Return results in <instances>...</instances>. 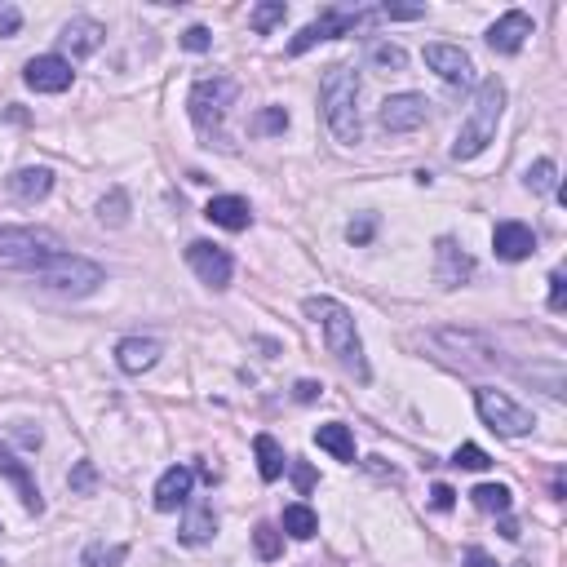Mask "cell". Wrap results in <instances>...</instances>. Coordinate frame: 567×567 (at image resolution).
I'll return each instance as SVG.
<instances>
[{
  "mask_svg": "<svg viewBox=\"0 0 567 567\" xmlns=\"http://www.w3.org/2000/svg\"><path fill=\"white\" fill-rule=\"evenodd\" d=\"M182 49H191V54H209L213 32H209V27H187V32H182Z\"/></svg>",
  "mask_w": 567,
  "mask_h": 567,
  "instance_id": "cell-36",
  "label": "cell"
},
{
  "mask_svg": "<svg viewBox=\"0 0 567 567\" xmlns=\"http://www.w3.org/2000/svg\"><path fill=\"white\" fill-rule=\"evenodd\" d=\"M23 80H27V89H36V94H67L76 71H71V63L63 54H40L23 67Z\"/></svg>",
  "mask_w": 567,
  "mask_h": 567,
  "instance_id": "cell-11",
  "label": "cell"
},
{
  "mask_svg": "<svg viewBox=\"0 0 567 567\" xmlns=\"http://www.w3.org/2000/svg\"><path fill=\"white\" fill-rule=\"evenodd\" d=\"M319 107H324V120L333 129V138L342 147H355L359 142V71L337 63L324 71L319 80Z\"/></svg>",
  "mask_w": 567,
  "mask_h": 567,
  "instance_id": "cell-3",
  "label": "cell"
},
{
  "mask_svg": "<svg viewBox=\"0 0 567 567\" xmlns=\"http://www.w3.org/2000/svg\"><path fill=\"white\" fill-rule=\"evenodd\" d=\"M315 395H319V386H315V381H297V399H302V404H311Z\"/></svg>",
  "mask_w": 567,
  "mask_h": 567,
  "instance_id": "cell-43",
  "label": "cell"
},
{
  "mask_svg": "<svg viewBox=\"0 0 567 567\" xmlns=\"http://www.w3.org/2000/svg\"><path fill=\"white\" fill-rule=\"evenodd\" d=\"M501 111H505V85H501L497 76L479 80L466 120H461V133H457V142H452V160L461 164V160H474L479 151H488V142L497 138Z\"/></svg>",
  "mask_w": 567,
  "mask_h": 567,
  "instance_id": "cell-2",
  "label": "cell"
},
{
  "mask_svg": "<svg viewBox=\"0 0 567 567\" xmlns=\"http://www.w3.org/2000/svg\"><path fill=\"white\" fill-rule=\"evenodd\" d=\"M373 231H377L373 218H359V222L346 226V240H350V244H368V240H373Z\"/></svg>",
  "mask_w": 567,
  "mask_h": 567,
  "instance_id": "cell-38",
  "label": "cell"
},
{
  "mask_svg": "<svg viewBox=\"0 0 567 567\" xmlns=\"http://www.w3.org/2000/svg\"><path fill=\"white\" fill-rule=\"evenodd\" d=\"M98 218L107 222V226H125L129 222V195L125 191H111L107 200L98 204Z\"/></svg>",
  "mask_w": 567,
  "mask_h": 567,
  "instance_id": "cell-31",
  "label": "cell"
},
{
  "mask_svg": "<svg viewBox=\"0 0 567 567\" xmlns=\"http://www.w3.org/2000/svg\"><path fill=\"white\" fill-rule=\"evenodd\" d=\"M5 191L14 195L18 204H36V200H45L49 191H54V173L40 164V169H18V173H9L5 178Z\"/></svg>",
  "mask_w": 567,
  "mask_h": 567,
  "instance_id": "cell-21",
  "label": "cell"
},
{
  "mask_svg": "<svg viewBox=\"0 0 567 567\" xmlns=\"http://www.w3.org/2000/svg\"><path fill=\"white\" fill-rule=\"evenodd\" d=\"M364 23H377V9H364V5H324L311 27H302V32L288 40V58H302L306 49L319 45V40L355 36Z\"/></svg>",
  "mask_w": 567,
  "mask_h": 567,
  "instance_id": "cell-6",
  "label": "cell"
},
{
  "mask_svg": "<svg viewBox=\"0 0 567 567\" xmlns=\"http://www.w3.org/2000/svg\"><path fill=\"white\" fill-rule=\"evenodd\" d=\"M474 275V262H470V253L461 249L452 235H443V240L435 244V280L443 288H461Z\"/></svg>",
  "mask_w": 567,
  "mask_h": 567,
  "instance_id": "cell-14",
  "label": "cell"
},
{
  "mask_svg": "<svg viewBox=\"0 0 567 567\" xmlns=\"http://www.w3.org/2000/svg\"><path fill=\"white\" fill-rule=\"evenodd\" d=\"M315 443L324 452H333L337 461L355 466V435H350V426H342V421H328V426H319L315 430Z\"/></svg>",
  "mask_w": 567,
  "mask_h": 567,
  "instance_id": "cell-23",
  "label": "cell"
},
{
  "mask_svg": "<svg viewBox=\"0 0 567 567\" xmlns=\"http://www.w3.org/2000/svg\"><path fill=\"white\" fill-rule=\"evenodd\" d=\"M240 98V85H235L231 76H213V80H195L191 94H187V111L195 120V129H200V138L209 142V147H222V151H235V142L226 138L222 120H226V107Z\"/></svg>",
  "mask_w": 567,
  "mask_h": 567,
  "instance_id": "cell-4",
  "label": "cell"
},
{
  "mask_svg": "<svg viewBox=\"0 0 567 567\" xmlns=\"http://www.w3.org/2000/svg\"><path fill=\"white\" fill-rule=\"evenodd\" d=\"M253 452H257V470H262V479H266V483H275V479H280L284 466H288L280 443H275L271 435H257V439H253Z\"/></svg>",
  "mask_w": 567,
  "mask_h": 567,
  "instance_id": "cell-24",
  "label": "cell"
},
{
  "mask_svg": "<svg viewBox=\"0 0 567 567\" xmlns=\"http://www.w3.org/2000/svg\"><path fill=\"white\" fill-rule=\"evenodd\" d=\"M125 559H129V545L125 541H116V545L94 541L85 554H80V567H120Z\"/></svg>",
  "mask_w": 567,
  "mask_h": 567,
  "instance_id": "cell-27",
  "label": "cell"
},
{
  "mask_svg": "<svg viewBox=\"0 0 567 567\" xmlns=\"http://www.w3.org/2000/svg\"><path fill=\"white\" fill-rule=\"evenodd\" d=\"M452 466H461V470H488L492 457L479 448V443H461V448L452 452Z\"/></svg>",
  "mask_w": 567,
  "mask_h": 567,
  "instance_id": "cell-33",
  "label": "cell"
},
{
  "mask_svg": "<svg viewBox=\"0 0 567 567\" xmlns=\"http://www.w3.org/2000/svg\"><path fill=\"white\" fill-rule=\"evenodd\" d=\"M284 18H288V5H284V0H266V5H257L253 14H249V27H253V32H262V36H266L271 27H280Z\"/></svg>",
  "mask_w": 567,
  "mask_h": 567,
  "instance_id": "cell-29",
  "label": "cell"
},
{
  "mask_svg": "<svg viewBox=\"0 0 567 567\" xmlns=\"http://www.w3.org/2000/svg\"><path fill=\"white\" fill-rule=\"evenodd\" d=\"M501 536H505V541H519V523L505 519V523H501Z\"/></svg>",
  "mask_w": 567,
  "mask_h": 567,
  "instance_id": "cell-44",
  "label": "cell"
},
{
  "mask_svg": "<svg viewBox=\"0 0 567 567\" xmlns=\"http://www.w3.org/2000/svg\"><path fill=\"white\" fill-rule=\"evenodd\" d=\"M474 408H479V417H483V426L488 430H497V435L505 439H523V435H532L536 430V417L523 404H514L505 390H474Z\"/></svg>",
  "mask_w": 567,
  "mask_h": 567,
  "instance_id": "cell-8",
  "label": "cell"
},
{
  "mask_svg": "<svg viewBox=\"0 0 567 567\" xmlns=\"http://www.w3.org/2000/svg\"><path fill=\"white\" fill-rule=\"evenodd\" d=\"M160 355H164V346L156 342V337H125V342L116 346V364H120V373H129V377L156 368Z\"/></svg>",
  "mask_w": 567,
  "mask_h": 567,
  "instance_id": "cell-17",
  "label": "cell"
},
{
  "mask_svg": "<svg viewBox=\"0 0 567 567\" xmlns=\"http://www.w3.org/2000/svg\"><path fill=\"white\" fill-rule=\"evenodd\" d=\"M430 497H435V510H452V501H457V492H452L448 483H435V492H430Z\"/></svg>",
  "mask_w": 567,
  "mask_h": 567,
  "instance_id": "cell-42",
  "label": "cell"
},
{
  "mask_svg": "<svg viewBox=\"0 0 567 567\" xmlns=\"http://www.w3.org/2000/svg\"><path fill=\"white\" fill-rule=\"evenodd\" d=\"M293 483H297L302 492H311V488H315V470L306 466V461H293Z\"/></svg>",
  "mask_w": 567,
  "mask_h": 567,
  "instance_id": "cell-40",
  "label": "cell"
},
{
  "mask_svg": "<svg viewBox=\"0 0 567 567\" xmlns=\"http://www.w3.org/2000/svg\"><path fill=\"white\" fill-rule=\"evenodd\" d=\"M187 262H191V271L200 275L209 288H231V275H235V262H231V253L218 249V244H209V240H191L187 244Z\"/></svg>",
  "mask_w": 567,
  "mask_h": 567,
  "instance_id": "cell-9",
  "label": "cell"
},
{
  "mask_svg": "<svg viewBox=\"0 0 567 567\" xmlns=\"http://www.w3.org/2000/svg\"><path fill=\"white\" fill-rule=\"evenodd\" d=\"M302 311H306V319L319 324L328 350L337 355V364H342L346 373H355L359 381L373 377L368 373V359H364V342H359V333H355V315H350L342 302H333V297H306Z\"/></svg>",
  "mask_w": 567,
  "mask_h": 567,
  "instance_id": "cell-1",
  "label": "cell"
},
{
  "mask_svg": "<svg viewBox=\"0 0 567 567\" xmlns=\"http://www.w3.org/2000/svg\"><path fill=\"white\" fill-rule=\"evenodd\" d=\"M191 483H195V470L191 466H169L156 483V510L160 514H173L178 505L191 501Z\"/></svg>",
  "mask_w": 567,
  "mask_h": 567,
  "instance_id": "cell-18",
  "label": "cell"
},
{
  "mask_svg": "<svg viewBox=\"0 0 567 567\" xmlns=\"http://www.w3.org/2000/svg\"><path fill=\"white\" fill-rule=\"evenodd\" d=\"M567 306V280H563V271H554L550 275V311H563Z\"/></svg>",
  "mask_w": 567,
  "mask_h": 567,
  "instance_id": "cell-39",
  "label": "cell"
},
{
  "mask_svg": "<svg viewBox=\"0 0 567 567\" xmlns=\"http://www.w3.org/2000/svg\"><path fill=\"white\" fill-rule=\"evenodd\" d=\"M426 67L448 85H474V63L461 45H426Z\"/></svg>",
  "mask_w": 567,
  "mask_h": 567,
  "instance_id": "cell-12",
  "label": "cell"
},
{
  "mask_svg": "<svg viewBox=\"0 0 567 567\" xmlns=\"http://www.w3.org/2000/svg\"><path fill=\"white\" fill-rule=\"evenodd\" d=\"M528 36H532V18L523 14V9H510V14H501L497 23L488 27V49H492V54L514 58Z\"/></svg>",
  "mask_w": 567,
  "mask_h": 567,
  "instance_id": "cell-13",
  "label": "cell"
},
{
  "mask_svg": "<svg viewBox=\"0 0 567 567\" xmlns=\"http://www.w3.org/2000/svg\"><path fill=\"white\" fill-rule=\"evenodd\" d=\"M466 567H501V563L492 559L488 550H479V545H470V550H466Z\"/></svg>",
  "mask_w": 567,
  "mask_h": 567,
  "instance_id": "cell-41",
  "label": "cell"
},
{
  "mask_svg": "<svg viewBox=\"0 0 567 567\" xmlns=\"http://www.w3.org/2000/svg\"><path fill=\"white\" fill-rule=\"evenodd\" d=\"M492 249H497L501 262H523V257L536 253V235H532V226H523V222H497Z\"/></svg>",
  "mask_w": 567,
  "mask_h": 567,
  "instance_id": "cell-16",
  "label": "cell"
},
{
  "mask_svg": "<svg viewBox=\"0 0 567 567\" xmlns=\"http://www.w3.org/2000/svg\"><path fill=\"white\" fill-rule=\"evenodd\" d=\"M63 249L54 231L45 226H0V271H18V275H32L40 266H49Z\"/></svg>",
  "mask_w": 567,
  "mask_h": 567,
  "instance_id": "cell-5",
  "label": "cell"
},
{
  "mask_svg": "<svg viewBox=\"0 0 567 567\" xmlns=\"http://www.w3.org/2000/svg\"><path fill=\"white\" fill-rule=\"evenodd\" d=\"M523 182H528V191H532V195H550V191H554V182H559V164H554V160H536Z\"/></svg>",
  "mask_w": 567,
  "mask_h": 567,
  "instance_id": "cell-30",
  "label": "cell"
},
{
  "mask_svg": "<svg viewBox=\"0 0 567 567\" xmlns=\"http://www.w3.org/2000/svg\"><path fill=\"white\" fill-rule=\"evenodd\" d=\"M0 532H5V528H0Z\"/></svg>",
  "mask_w": 567,
  "mask_h": 567,
  "instance_id": "cell-46",
  "label": "cell"
},
{
  "mask_svg": "<svg viewBox=\"0 0 567 567\" xmlns=\"http://www.w3.org/2000/svg\"><path fill=\"white\" fill-rule=\"evenodd\" d=\"M94 488H98V470H94V461H76V470H71V492L89 497Z\"/></svg>",
  "mask_w": 567,
  "mask_h": 567,
  "instance_id": "cell-35",
  "label": "cell"
},
{
  "mask_svg": "<svg viewBox=\"0 0 567 567\" xmlns=\"http://www.w3.org/2000/svg\"><path fill=\"white\" fill-rule=\"evenodd\" d=\"M253 545H257V559H266V563H275L284 554V536L275 532V523H257V528H253Z\"/></svg>",
  "mask_w": 567,
  "mask_h": 567,
  "instance_id": "cell-28",
  "label": "cell"
},
{
  "mask_svg": "<svg viewBox=\"0 0 567 567\" xmlns=\"http://www.w3.org/2000/svg\"><path fill=\"white\" fill-rule=\"evenodd\" d=\"M18 439H23L27 448H40V430H18Z\"/></svg>",
  "mask_w": 567,
  "mask_h": 567,
  "instance_id": "cell-45",
  "label": "cell"
},
{
  "mask_svg": "<svg viewBox=\"0 0 567 567\" xmlns=\"http://www.w3.org/2000/svg\"><path fill=\"white\" fill-rule=\"evenodd\" d=\"M288 129V111L284 107H262L253 116V133H284Z\"/></svg>",
  "mask_w": 567,
  "mask_h": 567,
  "instance_id": "cell-34",
  "label": "cell"
},
{
  "mask_svg": "<svg viewBox=\"0 0 567 567\" xmlns=\"http://www.w3.org/2000/svg\"><path fill=\"white\" fill-rule=\"evenodd\" d=\"M36 280L40 288H49L58 297H89V293H98V284H107V271L80 253H58L49 266H40Z\"/></svg>",
  "mask_w": 567,
  "mask_h": 567,
  "instance_id": "cell-7",
  "label": "cell"
},
{
  "mask_svg": "<svg viewBox=\"0 0 567 567\" xmlns=\"http://www.w3.org/2000/svg\"><path fill=\"white\" fill-rule=\"evenodd\" d=\"M102 36H107V27L80 14V18H71V23L63 27V36H58V40H63V49H67L71 58H89V54H98Z\"/></svg>",
  "mask_w": 567,
  "mask_h": 567,
  "instance_id": "cell-20",
  "label": "cell"
},
{
  "mask_svg": "<svg viewBox=\"0 0 567 567\" xmlns=\"http://www.w3.org/2000/svg\"><path fill=\"white\" fill-rule=\"evenodd\" d=\"M470 501L479 505L483 514H510V505H514V497H510V488H505V483H479V488L470 492Z\"/></svg>",
  "mask_w": 567,
  "mask_h": 567,
  "instance_id": "cell-26",
  "label": "cell"
},
{
  "mask_svg": "<svg viewBox=\"0 0 567 567\" xmlns=\"http://www.w3.org/2000/svg\"><path fill=\"white\" fill-rule=\"evenodd\" d=\"M204 218L213 226H222V231H249L253 226V209L244 195H213L209 209H204Z\"/></svg>",
  "mask_w": 567,
  "mask_h": 567,
  "instance_id": "cell-19",
  "label": "cell"
},
{
  "mask_svg": "<svg viewBox=\"0 0 567 567\" xmlns=\"http://www.w3.org/2000/svg\"><path fill=\"white\" fill-rule=\"evenodd\" d=\"M213 532H218V514H213L209 501H195L187 510V523H182V545H204L213 541Z\"/></svg>",
  "mask_w": 567,
  "mask_h": 567,
  "instance_id": "cell-22",
  "label": "cell"
},
{
  "mask_svg": "<svg viewBox=\"0 0 567 567\" xmlns=\"http://www.w3.org/2000/svg\"><path fill=\"white\" fill-rule=\"evenodd\" d=\"M426 116H430L426 94H395V98L381 102V111H377V120L386 133H412V129L426 125Z\"/></svg>",
  "mask_w": 567,
  "mask_h": 567,
  "instance_id": "cell-10",
  "label": "cell"
},
{
  "mask_svg": "<svg viewBox=\"0 0 567 567\" xmlns=\"http://www.w3.org/2000/svg\"><path fill=\"white\" fill-rule=\"evenodd\" d=\"M368 58H373V67H381V71H404V67H408V54H404V49H399V45H386V40H377Z\"/></svg>",
  "mask_w": 567,
  "mask_h": 567,
  "instance_id": "cell-32",
  "label": "cell"
},
{
  "mask_svg": "<svg viewBox=\"0 0 567 567\" xmlns=\"http://www.w3.org/2000/svg\"><path fill=\"white\" fill-rule=\"evenodd\" d=\"M0 474H5V479L18 488V501H23L27 514H40V510H45V501H40V488H36L32 470H27V461H18L14 452L5 448V443H0Z\"/></svg>",
  "mask_w": 567,
  "mask_h": 567,
  "instance_id": "cell-15",
  "label": "cell"
},
{
  "mask_svg": "<svg viewBox=\"0 0 567 567\" xmlns=\"http://www.w3.org/2000/svg\"><path fill=\"white\" fill-rule=\"evenodd\" d=\"M284 532L293 536V541H311V536L319 532V514H315L306 501L284 505Z\"/></svg>",
  "mask_w": 567,
  "mask_h": 567,
  "instance_id": "cell-25",
  "label": "cell"
},
{
  "mask_svg": "<svg viewBox=\"0 0 567 567\" xmlns=\"http://www.w3.org/2000/svg\"><path fill=\"white\" fill-rule=\"evenodd\" d=\"M18 27H23V9L0 5V36H18Z\"/></svg>",
  "mask_w": 567,
  "mask_h": 567,
  "instance_id": "cell-37",
  "label": "cell"
}]
</instances>
